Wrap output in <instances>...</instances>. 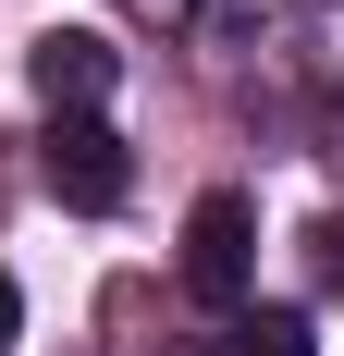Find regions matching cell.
Returning <instances> with one entry per match:
<instances>
[{
    "instance_id": "obj_3",
    "label": "cell",
    "mask_w": 344,
    "mask_h": 356,
    "mask_svg": "<svg viewBox=\"0 0 344 356\" xmlns=\"http://www.w3.org/2000/svg\"><path fill=\"white\" fill-rule=\"evenodd\" d=\"M37 160H49V197H62V209H123V184H136V160H123V136H111L99 111H86V123H49Z\"/></svg>"
},
{
    "instance_id": "obj_2",
    "label": "cell",
    "mask_w": 344,
    "mask_h": 356,
    "mask_svg": "<svg viewBox=\"0 0 344 356\" xmlns=\"http://www.w3.org/2000/svg\"><path fill=\"white\" fill-rule=\"evenodd\" d=\"M111 74H123V49H111L99 25H49V37L25 49V86L49 99V123H86V111L111 99Z\"/></svg>"
},
{
    "instance_id": "obj_7",
    "label": "cell",
    "mask_w": 344,
    "mask_h": 356,
    "mask_svg": "<svg viewBox=\"0 0 344 356\" xmlns=\"http://www.w3.org/2000/svg\"><path fill=\"white\" fill-rule=\"evenodd\" d=\"M172 356H221V344H172Z\"/></svg>"
},
{
    "instance_id": "obj_4",
    "label": "cell",
    "mask_w": 344,
    "mask_h": 356,
    "mask_svg": "<svg viewBox=\"0 0 344 356\" xmlns=\"http://www.w3.org/2000/svg\"><path fill=\"white\" fill-rule=\"evenodd\" d=\"M221 356H320V320L308 307H258V320H234Z\"/></svg>"
},
{
    "instance_id": "obj_5",
    "label": "cell",
    "mask_w": 344,
    "mask_h": 356,
    "mask_svg": "<svg viewBox=\"0 0 344 356\" xmlns=\"http://www.w3.org/2000/svg\"><path fill=\"white\" fill-rule=\"evenodd\" d=\"M308 246H320V270H332V283H344V221H320Z\"/></svg>"
},
{
    "instance_id": "obj_1",
    "label": "cell",
    "mask_w": 344,
    "mask_h": 356,
    "mask_svg": "<svg viewBox=\"0 0 344 356\" xmlns=\"http://www.w3.org/2000/svg\"><path fill=\"white\" fill-rule=\"evenodd\" d=\"M246 283H258V209L234 184H209L185 209V295L197 307H246Z\"/></svg>"
},
{
    "instance_id": "obj_6",
    "label": "cell",
    "mask_w": 344,
    "mask_h": 356,
    "mask_svg": "<svg viewBox=\"0 0 344 356\" xmlns=\"http://www.w3.org/2000/svg\"><path fill=\"white\" fill-rule=\"evenodd\" d=\"M13 332H25V295H13V270H0V344H13Z\"/></svg>"
}]
</instances>
